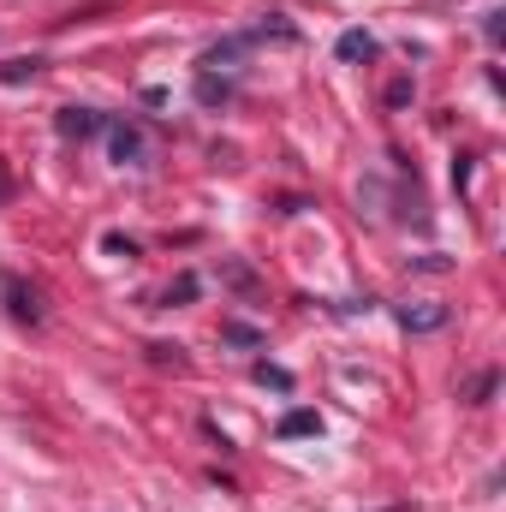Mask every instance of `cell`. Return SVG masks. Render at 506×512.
Wrapping results in <instances>:
<instances>
[{
  "label": "cell",
  "instance_id": "cell-1",
  "mask_svg": "<svg viewBox=\"0 0 506 512\" xmlns=\"http://www.w3.org/2000/svg\"><path fill=\"white\" fill-rule=\"evenodd\" d=\"M447 304H435V298H423V304H399L393 310V322L405 328V334H435V328H447Z\"/></svg>",
  "mask_w": 506,
  "mask_h": 512
},
{
  "label": "cell",
  "instance_id": "cell-2",
  "mask_svg": "<svg viewBox=\"0 0 506 512\" xmlns=\"http://www.w3.org/2000/svg\"><path fill=\"white\" fill-rule=\"evenodd\" d=\"M54 131H60L66 143H84V137L108 131V120H102L96 108H60V114H54Z\"/></svg>",
  "mask_w": 506,
  "mask_h": 512
},
{
  "label": "cell",
  "instance_id": "cell-3",
  "mask_svg": "<svg viewBox=\"0 0 506 512\" xmlns=\"http://www.w3.org/2000/svg\"><path fill=\"white\" fill-rule=\"evenodd\" d=\"M108 149H114V161H120V167H137V161H143V131L108 120Z\"/></svg>",
  "mask_w": 506,
  "mask_h": 512
},
{
  "label": "cell",
  "instance_id": "cell-4",
  "mask_svg": "<svg viewBox=\"0 0 506 512\" xmlns=\"http://www.w3.org/2000/svg\"><path fill=\"white\" fill-rule=\"evenodd\" d=\"M274 435H280V441H304V435H322V417L298 405V411H286V417L274 423Z\"/></svg>",
  "mask_w": 506,
  "mask_h": 512
},
{
  "label": "cell",
  "instance_id": "cell-5",
  "mask_svg": "<svg viewBox=\"0 0 506 512\" xmlns=\"http://www.w3.org/2000/svg\"><path fill=\"white\" fill-rule=\"evenodd\" d=\"M334 54H340V60H376V36H370V30H346Z\"/></svg>",
  "mask_w": 506,
  "mask_h": 512
},
{
  "label": "cell",
  "instance_id": "cell-6",
  "mask_svg": "<svg viewBox=\"0 0 506 512\" xmlns=\"http://www.w3.org/2000/svg\"><path fill=\"white\" fill-rule=\"evenodd\" d=\"M6 304H12V316H18V322H42V310H36V292H24L18 280H6Z\"/></svg>",
  "mask_w": 506,
  "mask_h": 512
},
{
  "label": "cell",
  "instance_id": "cell-7",
  "mask_svg": "<svg viewBox=\"0 0 506 512\" xmlns=\"http://www.w3.org/2000/svg\"><path fill=\"white\" fill-rule=\"evenodd\" d=\"M36 72H42V60H36V54H18V60L0 66V84H30Z\"/></svg>",
  "mask_w": 506,
  "mask_h": 512
},
{
  "label": "cell",
  "instance_id": "cell-8",
  "mask_svg": "<svg viewBox=\"0 0 506 512\" xmlns=\"http://www.w3.org/2000/svg\"><path fill=\"white\" fill-rule=\"evenodd\" d=\"M221 340H233V346H262V334H256L251 322H227V328H221Z\"/></svg>",
  "mask_w": 506,
  "mask_h": 512
},
{
  "label": "cell",
  "instance_id": "cell-9",
  "mask_svg": "<svg viewBox=\"0 0 506 512\" xmlns=\"http://www.w3.org/2000/svg\"><path fill=\"white\" fill-rule=\"evenodd\" d=\"M256 382H262V387H280V393H292V376H286L280 364H256Z\"/></svg>",
  "mask_w": 506,
  "mask_h": 512
},
{
  "label": "cell",
  "instance_id": "cell-10",
  "mask_svg": "<svg viewBox=\"0 0 506 512\" xmlns=\"http://www.w3.org/2000/svg\"><path fill=\"white\" fill-rule=\"evenodd\" d=\"M197 96H203V102H227V96H233V84H227V78H203V84H197Z\"/></svg>",
  "mask_w": 506,
  "mask_h": 512
},
{
  "label": "cell",
  "instance_id": "cell-11",
  "mask_svg": "<svg viewBox=\"0 0 506 512\" xmlns=\"http://www.w3.org/2000/svg\"><path fill=\"white\" fill-rule=\"evenodd\" d=\"M191 292H197V280H191V274H179V280H173V286H167V304H185V298H191Z\"/></svg>",
  "mask_w": 506,
  "mask_h": 512
},
{
  "label": "cell",
  "instance_id": "cell-12",
  "mask_svg": "<svg viewBox=\"0 0 506 512\" xmlns=\"http://www.w3.org/2000/svg\"><path fill=\"white\" fill-rule=\"evenodd\" d=\"M501 30H506V12H501V6H495V12H483V36H489V42H501Z\"/></svg>",
  "mask_w": 506,
  "mask_h": 512
},
{
  "label": "cell",
  "instance_id": "cell-13",
  "mask_svg": "<svg viewBox=\"0 0 506 512\" xmlns=\"http://www.w3.org/2000/svg\"><path fill=\"white\" fill-rule=\"evenodd\" d=\"M489 393H495V370H483V376H477V382H471V405H483V399H489Z\"/></svg>",
  "mask_w": 506,
  "mask_h": 512
},
{
  "label": "cell",
  "instance_id": "cell-14",
  "mask_svg": "<svg viewBox=\"0 0 506 512\" xmlns=\"http://www.w3.org/2000/svg\"><path fill=\"white\" fill-rule=\"evenodd\" d=\"M453 185H459V191L471 185V155H453Z\"/></svg>",
  "mask_w": 506,
  "mask_h": 512
},
{
  "label": "cell",
  "instance_id": "cell-15",
  "mask_svg": "<svg viewBox=\"0 0 506 512\" xmlns=\"http://www.w3.org/2000/svg\"><path fill=\"white\" fill-rule=\"evenodd\" d=\"M387 512H405V507H387Z\"/></svg>",
  "mask_w": 506,
  "mask_h": 512
}]
</instances>
